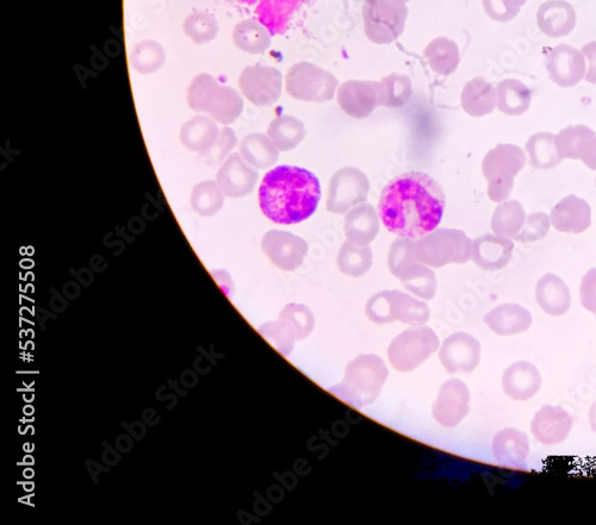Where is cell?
I'll return each instance as SVG.
<instances>
[{"label":"cell","instance_id":"cell-41","mask_svg":"<svg viewBox=\"0 0 596 525\" xmlns=\"http://www.w3.org/2000/svg\"><path fill=\"white\" fill-rule=\"evenodd\" d=\"M130 65L140 74H153L165 65L166 53L159 42L145 40L136 45L130 53Z\"/></svg>","mask_w":596,"mask_h":525},{"label":"cell","instance_id":"cell-39","mask_svg":"<svg viewBox=\"0 0 596 525\" xmlns=\"http://www.w3.org/2000/svg\"><path fill=\"white\" fill-rule=\"evenodd\" d=\"M526 214L518 200H508L496 206L490 227L495 235L514 237L523 229Z\"/></svg>","mask_w":596,"mask_h":525},{"label":"cell","instance_id":"cell-24","mask_svg":"<svg viewBox=\"0 0 596 525\" xmlns=\"http://www.w3.org/2000/svg\"><path fill=\"white\" fill-rule=\"evenodd\" d=\"M577 16L574 6L564 0H550L539 6L537 24L540 31L549 37H564L573 33Z\"/></svg>","mask_w":596,"mask_h":525},{"label":"cell","instance_id":"cell-34","mask_svg":"<svg viewBox=\"0 0 596 525\" xmlns=\"http://www.w3.org/2000/svg\"><path fill=\"white\" fill-rule=\"evenodd\" d=\"M391 318L409 325H424L430 320L431 311L422 300L401 291H389Z\"/></svg>","mask_w":596,"mask_h":525},{"label":"cell","instance_id":"cell-19","mask_svg":"<svg viewBox=\"0 0 596 525\" xmlns=\"http://www.w3.org/2000/svg\"><path fill=\"white\" fill-rule=\"evenodd\" d=\"M259 179V174L254 167L242 158L238 153H234L223 162L219 173H217V184L225 196L231 198H241L254 190Z\"/></svg>","mask_w":596,"mask_h":525},{"label":"cell","instance_id":"cell-50","mask_svg":"<svg viewBox=\"0 0 596 525\" xmlns=\"http://www.w3.org/2000/svg\"><path fill=\"white\" fill-rule=\"evenodd\" d=\"M484 12L495 22H511L519 15L520 10L512 8L506 0H482Z\"/></svg>","mask_w":596,"mask_h":525},{"label":"cell","instance_id":"cell-42","mask_svg":"<svg viewBox=\"0 0 596 525\" xmlns=\"http://www.w3.org/2000/svg\"><path fill=\"white\" fill-rule=\"evenodd\" d=\"M225 193L217 181L207 180L197 184L192 190L191 206L202 217H213L222 209Z\"/></svg>","mask_w":596,"mask_h":525},{"label":"cell","instance_id":"cell-56","mask_svg":"<svg viewBox=\"0 0 596 525\" xmlns=\"http://www.w3.org/2000/svg\"><path fill=\"white\" fill-rule=\"evenodd\" d=\"M595 186H596V179H595Z\"/></svg>","mask_w":596,"mask_h":525},{"label":"cell","instance_id":"cell-4","mask_svg":"<svg viewBox=\"0 0 596 525\" xmlns=\"http://www.w3.org/2000/svg\"><path fill=\"white\" fill-rule=\"evenodd\" d=\"M188 104L204 112L217 123L228 125L238 120L244 111V99L231 86L222 85L208 73L198 74L188 90Z\"/></svg>","mask_w":596,"mask_h":525},{"label":"cell","instance_id":"cell-21","mask_svg":"<svg viewBox=\"0 0 596 525\" xmlns=\"http://www.w3.org/2000/svg\"><path fill=\"white\" fill-rule=\"evenodd\" d=\"M542 385V374L531 362H515L502 375V389L509 398L518 402H526L535 397Z\"/></svg>","mask_w":596,"mask_h":525},{"label":"cell","instance_id":"cell-17","mask_svg":"<svg viewBox=\"0 0 596 525\" xmlns=\"http://www.w3.org/2000/svg\"><path fill=\"white\" fill-rule=\"evenodd\" d=\"M573 429V418L562 406L545 405L531 423L532 435L545 446L561 445Z\"/></svg>","mask_w":596,"mask_h":525},{"label":"cell","instance_id":"cell-43","mask_svg":"<svg viewBox=\"0 0 596 525\" xmlns=\"http://www.w3.org/2000/svg\"><path fill=\"white\" fill-rule=\"evenodd\" d=\"M382 106L388 109H399L408 104L413 96V85L407 75L393 73L383 78Z\"/></svg>","mask_w":596,"mask_h":525},{"label":"cell","instance_id":"cell-18","mask_svg":"<svg viewBox=\"0 0 596 525\" xmlns=\"http://www.w3.org/2000/svg\"><path fill=\"white\" fill-rule=\"evenodd\" d=\"M556 148L562 159L581 160L596 171V133L587 125H573L556 135Z\"/></svg>","mask_w":596,"mask_h":525},{"label":"cell","instance_id":"cell-5","mask_svg":"<svg viewBox=\"0 0 596 525\" xmlns=\"http://www.w3.org/2000/svg\"><path fill=\"white\" fill-rule=\"evenodd\" d=\"M414 253L422 264L433 268L467 264L473 259V241L462 230L436 229L414 240Z\"/></svg>","mask_w":596,"mask_h":525},{"label":"cell","instance_id":"cell-27","mask_svg":"<svg viewBox=\"0 0 596 525\" xmlns=\"http://www.w3.org/2000/svg\"><path fill=\"white\" fill-rule=\"evenodd\" d=\"M537 303L550 316L567 314L571 306V292L563 279L554 273L545 274L536 286Z\"/></svg>","mask_w":596,"mask_h":525},{"label":"cell","instance_id":"cell-1","mask_svg":"<svg viewBox=\"0 0 596 525\" xmlns=\"http://www.w3.org/2000/svg\"><path fill=\"white\" fill-rule=\"evenodd\" d=\"M445 193L437 180L422 172H409L384 187L378 215L390 233L419 240L443 220Z\"/></svg>","mask_w":596,"mask_h":525},{"label":"cell","instance_id":"cell-15","mask_svg":"<svg viewBox=\"0 0 596 525\" xmlns=\"http://www.w3.org/2000/svg\"><path fill=\"white\" fill-rule=\"evenodd\" d=\"M440 361L447 373L469 374L481 362V343L468 333H455L444 340L439 352Z\"/></svg>","mask_w":596,"mask_h":525},{"label":"cell","instance_id":"cell-48","mask_svg":"<svg viewBox=\"0 0 596 525\" xmlns=\"http://www.w3.org/2000/svg\"><path fill=\"white\" fill-rule=\"evenodd\" d=\"M550 218L544 212H535L526 217L523 229L513 237L520 243H532L544 239L549 234Z\"/></svg>","mask_w":596,"mask_h":525},{"label":"cell","instance_id":"cell-47","mask_svg":"<svg viewBox=\"0 0 596 525\" xmlns=\"http://www.w3.org/2000/svg\"><path fill=\"white\" fill-rule=\"evenodd\" d=\"M417 260V256H415L414 253V240L403 239V237H400V239L395 240L393 245H391L388 256V266L394 277H399V274L405 270L406 267Z\"/></svg>","mask_w":596,"mask_h":525},{"label":"cell","instance_id":"cell-37","mask_svg":"<svg viewBox=\"0 0 596 525\" xmlns=\"http://www.w3.org/2000/svg\"><path fill=\"white\" fill-rule=\"evenodd\" d=\"M268 136L281 152H290L301 145L306 137V127L296 117L279 116L271 122Z\"/></svg>","mask_w":596,"mask_h":525},{"label":"cell","instance_id":"cell-9","mask_svg":"<svg viewBox=\"0 0 596 525\" xmlns=\"http://www.w3.org/2000/svg\"><path fill=\"white\" fill-rule=\"evenodd\" d=\"M338 79L332 73L310 62H298L285 77L288 95L302 102L326 103L338 89Z\"/></svg>","mask_w":596,"mask_h":525},{"label":"cell","instance_id":"cell-36","mask_svg":"<svg viewBox=\"0 0 596 525\" xmlns=\"http://www.w3.org/2000/svg\"><path fill=\"white\" fill-rule=\"evenodd\" d=\"M405 289L413 295L432 300L437 293V277L430 266L422 264L419 260L405 268L397 277Z\"/></svg>","mask_w":596,"mask_h":525},{"label":"cell","instance_id":"cell-7","mask_svg":"<svg viewBox=\"0 0 596 525\" xmlns=\"http://www.w3.org/2000/svg\"><path fill=\"white\" fill-rule=\"evenodd\" d=\"M439 346V337L433 329L413 325L391 341L388 348L389 361L396 371L412 372L430 359Z\"/></svg>","mask_w":596,"mask_h":525},{"label":"cell","instance_id":"cell-38","mask_svg":"<svg viewBox=\"0 0 596 525\" xmlns=\"http://www.w3.org/2000/svg\"><path fill=\"white\" fill-rule=\"evenodd\" d=\"M526 150L530 155L531 166L538 170H552L563 160L557 152L556 135L551 133L533 135L526 143Z\"/></svg>","mask_w":596,"mask_h":525},{"label":"cell","instance_id":"cell-26","mask_svg":"<svg viewBox=\"0 0 596 525\" xmlns=\"http://www.w3.org/2000/svg\"><path fill=\"white\" fill-rule=\"evenodd\" d=\"M380 231V215L374 206L359 204L346 212L345 234L347 241L357 246H369Z\"/></svg>","mask_w":596,"mask_h":525},{"label":"cell","instance_id":"cell-22","mask_svg":"<svg viewBox=\"0 0 596 525\" xmlns=\"http://www.w3.org/2000/svg\"><path fill=\"white\" fill-rule=\"evenodd\" d=\"M492 449L494 458L501 466L515 470L526 467L531 452L529 437L523 431L513 428L499 431L494 436Z\"/></svg>","mask_w":596,"mask_h":525},{"label":"cell","instance_id":"cell-44","mask_svg":"<svg viewBox=\"0 0 596 525\" xmlns=\"http://www.w3.org/2000/svg\"><path fill=\"white\" fill-rule=\"evenodd\" d=\"M183 30L196 45H207L219 34V23L208 12L196 11L185 18Z\"/></svg>","mask_w":596,"mask_h":525},{"label":"cell","instance_id":"cell-13","mask_svg":"<svg viewBox=\"0 0 596 525\" xmlns=\"http://www.w3.org/2000/svg\"><path fill=\"white\" fill-rule=\"evenodd\" d=\"M470 411V391L461 379L445 381L433 404L434 420L445 428H455Z\"/></svg>","mask_w":596,"mask_h":525},{"label":"cell","instance_id":"cell-29","mask_svg":"<svg viewBox=\"0 0 596 525\" xmlns=\"http://www.w3.org/2000/svg\"><path fill=\"white\" fill-rule=\"evenodd\" d=\"M462 108L468 115L483 117L498 106V92L495 87L483 78H474L463 87L461 95Z\"/></svg>","mask_w":596,"mask_h":525},{"label":"cell","instance_id":"cell-12","mask_svg":"<svg viewBox=\"0 0 596 525\" xmlns=\"http://www.w3.org/2000/svg\"><path fill=\"white\" fill-rule=\"evenodd\" d=\"M263 252L279 270L291 272L301 267L308 254L306 240L289 231L271 230L262 241Z\"/></svg>","mask_w":596,"mask_h":525},{"label":"cell","instance_id":"cell-51","mask_svg":"<svg viewBox=\"0 0 596 525\" xmlns=\"http://www.w3.org/2000/svg\"><path fill=\"white\" fill-rule=\"evenodd\" d=\"M580 293L583 308L596 315V268L589 270L582 278Z\"/></svg>","mask_w":596,"mask_h":525},{"label":"cell","instance_id":"cell-45","mask_svg":"<svg viewBox=\"0 0 596 525\" xmlns=\"http://www.w3.org/2000/svg\"><path fill=\"white\" fill-rule=\"evenodd\" d=\"M258 330L284 356L293 352L295 342L298 341L294 328L281 317L275 322L262 325Z\"/></svg>","mask_w":596,"mask_h":525},{"label":"cell","instance_id":"cell-54","mask_svg":"<svg viewBox=\"0 0 596 525\" xmlns=\"http://www.w3.org/2000/svg\"><path fill=\"white\" fill-rule=\"evenodd\" d=\"M514 9L520 10L526 4L527 0H506Z\"/></svg>","mask_w":596,"mask_h":525},{"label":"cell","instance_id":"cell-53","mask_svg":"<svg viewBox=\"0 0 596 525\" xmlns=\"http://www.w3.org/2000/svg\"><path fill=\"white\" fill-rule=\"evenodd\" d=\"M588 418H589V424H591V428L594 431V433L596 434V400L592 404L591 409H589Z\"/></svg>","mask_w":596,"mask_h":525},{"label":"cell","instance_id":"cell-11","mask_svg":"<svg viewBox=\"0 0 596 525\" xmlns=\"http://www.w3.org/2000/svg\"><path fill=\"white\" fill-rule=\"evenodd\" d=\"M242 95L259 108H268L282 96L283 75L275 67L248 66L239 79Z\"/></svg>","mask_w":596,"mask_h":525},{"label":"cell","instance_id":"cell-30","mask_svg":"<svg viewBox=\"0 0 596 525\" xmlns=\"http://www.w3.org/2000/svg\"><path fill=\"white\" fill-rule=\"evenodd\" d=\"M220 129L213 118L196 116L184 123L180 130V141L191 152L204 154L215 145Z\"/></svg>","mask_w":596,"mask_h":525},{"label":"cell","instance_id":"cell-32","mask_svg":"<svg viewBox=\"0 0 596 525\" xmlns=\"http://www.w3.org/2000/svg\"><path fill=\"white\" fill-rule=\"evenodd\" d=\"M279 150L268 135L250 134L240 143V154L248 164L258 170H266L273 165L279 158Z\"/></svg>","mask_w":596,"mask_h":525},{"label":"cell","instance_id":"cell-2","mask_svg":"<svg viewBox=\"0 0 596 525\" xmlns=\"http://www.w3.org/2000/svg\"><path fill=\"white\" fill-rule=\"evenodd\" d=\"M258 197L260 209L270 221L298 224L308 220L318 209L320 181L304 168L279 166L266 173Z\"/></svg>","mask_w":596,"mask_h":525},{"label":"cell","instance_id":"cell-40","mask_svg":"<svg viewBox=\"0 0 596 525\" xmlns=\"http://www.w3.org/2000/svg\"><path fill=\"white\" fill-rule=\"evenodd\" d=\"M372 258L374 255L369 246H357L346 241L339 250L337 264L340 272L347 277L359 278L371 270Z\"/></svg>","mask_w":596,"mask_h":525},{"label":"cell","instance_id":"cell-20","mask_svg":"<svg viewBox=\"0 0 596 525\" xmlns=\"http://www.w3.org/2000/svg\"><path fill=\"white\" fill-rule=\"evenodd\" d=\"M550 222L560 233L581 234L591 227V205L575 195L564 197L551 210Z\"/></svg>","mask_w":596,"mask_h":525},{"label":"cell","instance_id":"cell-49","mask_svg":"<svg viewBox=\"0 0 596 525\" xmlns=\"http://www.w3.org/2000/svg\"><path fill=\"white\" fill-rule=\"evenodd\" d=\"M237 143V135H235L233 129L228 127L221 129L215 145L211 147L207 153L203 154L204 158H206V162L210 165L219 164V162L223 161L227 154L237 146Z\"/></svg>","mask_w":596,"mask_h":525},{"label":"cell","instance_id":"cell-6","mask_svg":"<svg viewBox=\"0 0 596 525\" xmlns=\"http://www.w3.org/2000/svg\"><path fill=\"white\" fill-rule=\"evenodd\" d=\"M524 150L514 145H498L489 150L482 162V172L488 181V196L494 203H504L511 196L514 178L524 170Z\"/></svg>","mask_w":596,"mask_h":525},{"label":"cell","instance_id":"cell-16","mask_svg":"<svg viewBox=\"0 0 596 525\" xmlns=\"http://www.w3.org/2000/svg\"><path fill=\"white\" fill-rule=\"evenodd\" d=\"M546 71L558 86L573 87L585 79L587 67L585 56L574 47L558 45L546 56Z\"/></svg>","mask_w":596,"mask_h":525},{"label":"cell","instance_id":"cell-35","mask_svg":"<svg viewBox=\"0 0 596 525\" xmlns=\"http://www.w3.org/2000/svg\"><path fill=\"white\" fill-rule=\"evenodd\" d=\"M498 108L509 116H520L530 109L532 93L524 83L517 79H506L496 87Z\"/></svg>","mask_w":596,"mask_h":525},{"label":"cell","instance_id":"cell-31","mask_svg":"<svg viewBox=\"0 0 596 525\" xmlns=\"http://www.w3.org/2000/svg\"><path fill=\"white\" fill-rule=\"evenodd\" d=\"M233 41L241 52L253 55L264 54L271 47L272 34L256 18H248L235 25Z\"/></svg>","mask_w":596,"mask_h":525},{"label":"cell","instance_id":"cell-52","mask_svg":"<svg viewBox=\"0 0 596 525\" xmlns=\"http://www.w3.org/2000/svg\"><path fill=\"white\" fill-rule=\"evenodd\" d=\"M581 53L588 62L585 80L587 83L596 85V41L588 42L581 48Z\"/></svg>","mask_w":596,"mask_h":525},{"label":"cell","instance_id":"cell-10","mask_svg":"<svg viewBox=\"0 0 596 525\" xmlns=\"http://www.w3.org/2000/svg\"><path fill=\"white\" fill-rule=\"evenodd\" d=\"M370 181L365 173L356 167L341 168L329 181L327 210L332 214L344 215L368 199Z\"/></svg>","mask_w":596,"mask_h":525},{"label":"cell","instance_id":"cell-46","mask_svg":"<svg viewBox=\"0 0 596 525\" xmlns=\"http://www.w3.org/2000/svg\"><path fill=\"white\" fill-rule=\"evenodd\" d=\"M279 317L294 328L298 341L307 339L313 333L315 317L313 311L303 304L291 303L285 306Z\"/></svg>","mask_w":596,"mask_h":525},{"label":"cell","instance_id":"cell-14","mask_svg":"<svg viewBox=\"0 0 596 525\" xmlns=\"http://www.w3.org/2000/svg\"><path fill=\"white\" fill-rule=\"evenodd\" d=\"M338 104L353 118H366L382 106L381 83L350 80L339 86Z\"/></svg>","mask_w":596,"mask_h":525},{"label":"cell","instance_id":"cell-23","mask_svg":"<svg viewBox=\"0 0 596 525\" xmlns=\"http://www.w3.org/2000/svg\"><path fill=\"white\" fill-rule=\"evenodd\" d=\"M514 243L506 236L486 234L473 241V260L484 271H500L513 258Z\"/></svg>","mask_w":596,"mask_h":525},{"label":"cell","instance_id":"cell-25","mask_svg":"<svg viewBox=\"0 0 596 525\" xmlns=\"http://www.w3.org/2000/svg\"><path fill=\"white\" fill-rule=\"evenodd\" d=\"M484 322L496 335L514 336L523 334L531 328L532 315L519 304H502L489 311L484 316Z\"/></svg>","mask_w":596,"mask_h":525},{"label":"cell","instance_id":"cell-55","mask_svg":"<svg viewBox=\"0 0 596 525\" xmlns=\"http://www.w3.org/2000/svg\"><path fill=\"white\" fill-rule=\"evenodd\" d=\"M405 2L407 3V2H409V0H405Z\"/></svg>","mask_w":596,"mask_h":525},{"label":"cell","instance_id":"cell-33","mask_svg":"<svg viewBox=\"0 0 596 525\" xmlns=\"http://www.w3.org/2000/svg\"><path fill=\"white\" fill-rule=\"evenodd\" d=\"M424 55L432 71L444 77L455 73L461 61L457 43L447 37H438L428 43Z\"/></svg>","mask_w":596,"mask_h":525},{"label":"cell","instance_id":"cell-28","mask_svg":"<svg viewBox=\"0 0 596 525\" xmlns=\"http://www.w3.org/2000/svg\"><path fill=\"white\" fill-rule=\"evenodd\" d=\"M257 3L258 21L270 30L272 35L285 33L290 21L306 0H245Z\"/></svg>","mask_w":596,"mask_h":525},{"label":"cell","instance_id":"cell-3","mask_svg":"<svg viewBox=\"0 0 596 525\" xmlns=\"http://www.w3.org/2000/svg\"><path fill=\"white\" fill-rule=\"evenodd\" d=\"M388 375L386 362L380 356L358 355L346 366L343 381L329 391L353 408L362 409L375 403L381 396Z\"/></svg>","mask_w":596,"mask_h":525},{"label":"cell","instance_id":"cell-8","mask_svg":"<svg viewBox=\"0 0 596 525\" xmlns=\"http://www.w3.org/2000/svg\"><path fill=\"white\" fill-rule=\"evenodd\" d=\"M407 18L405 0H366L363 8L365 35L377 45H389L402 35Z\"/></svg>","mask_w":596,"mask_h":525}]
</instances>
